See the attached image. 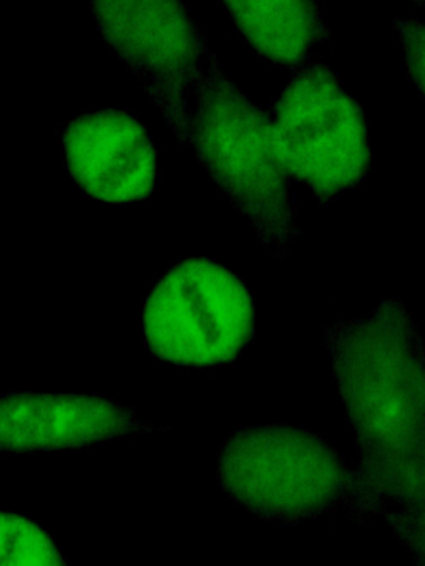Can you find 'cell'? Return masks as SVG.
<instances>
[{
    "label": "cell",
    "instance_id": "6da1fadb",
    "mask_svg": "<svg viewBox=\"0 0 425 566\" xmlns=\"http://www.w3.org/2000/svg\"><path fill=\"white\" fill-rule=\"evenodd\" d=\"M332 377L357 446L342 510L355 525L404 499L425 433V346L407 307L325 326Z\"/></svg>",
    "mask_w": 425,
    "mask_h": 566
},
{
    "label": "cell",
    "instance_id": "7a4b0ae2",
    "mask_svg": "<svg viewBox=\"0 0 425 566\" xmlns=\"http://www.w3.org/2000/svg\"><path fill=\"white\" fill-rule=\"evenodd\" d=\"M186 144L216 188L251 221L259 243L284 260L299 230L291 174L279 157L272 118L229 81L215 57L196 88Z\"/></svg>",
    "mask_w": 425,
    "mask_h": 566
},
{
    "label": "cell",
    "instance_id": "3957f363",
    "mask_svg": "<svg viewBox=\"0 0 425 566\" xmlns=\"http://www.w3.org/2000/svg\"><path fill=\"white\" fill-rule=\"evenodd\" d=\"M216 479L232 503L286 525L342 509L349 489L341 453L296 426L235 430L219 450Z\"/></svg>",
    "mask_w": 425,
    "mask_h": 566
},
{
    "label": "cell",
    "instance_id": "277c9868",
    "mask_svg": "<svg viewBox=\"0 0 425 566\" xmlns=\"http://www.w3.org/2000/svg\"><path fill=\"white\" fill-rule=\"evenodd\" d=\"M255 323L251 291L235 271L211 258H188L146 297L143 343L163 363L206 369L238 359Z\"/></svg>",
    "mask_w": 425,
    "mask_h": 566
},
{
    "label": "cell",
    "instance_id": "5b68a950",
    "mask_svg": "<svg viewBox=\"0 0 425 566\" xmlns=\"http://www.w3.org/2000/svg\"><path fill=\"white\" fill-rule=\"evenodd\" d=\"M272 130L286 170L305 181L321 203L359 187L367 175L371 148L364 112L319 59L292 72L272 107Z\"/></svg>",
    "mask_w": 425,
    "mask_h": 566
},
{
    "label": "cell",
    "instance_id": "8992f818",
    "mask_svg": "<svg viewBox=\"0 0 425 566\" xmlns=\"http://www.w3.org/2000/svg\"><path fill=\"white\" fill-rule=\"evenodd\" d=\"M90 8L108 48L186 144L193 98L215 57L188 6L158 0L92 2Z\"/></svg>",
    "mask_w": 425,
    "mask_h": 566
},
{
    "label": "cell",
    "instance_id": "52a82bcc",
    "mask_svg": "<svg viewBox=\"0 0 425 566\" xmlns=\"http://www.w3.org/2000/svg\"><path fill=\"white\" fill-rule=\"evenodd\" d=\"M2 453L80 450L138 433L158 432L132 407L99 394H3Z\"/></svg>",
    "mask_w": 425,
    "mask_h": 566
},
{
    "label": "cell",
    "instance_id": "ba28073f",
    "mask_svg": "<svg viewBox=\"0 0 425 566\" xmlns=\"http://www.w3.org/2000/svg\"><path fill=\"white\" fill-rule=\"evenodd\" d=\"M63 161L70 177L96 200L132 203L155 187L156 148L135 115L96 111L66 125Z\"/></svg>",
    "mask_w": 425,
    "mask_h": 566
},
{
    "label": "cell",
    "instance_id": "9c48e42d",
    "mask_svg": "<svg viewBox=\"0 0 425 566\" xmlns=\"http://www.w3.org/2000/svg\"><path fill=\"white\" fill-rule=\"evenodd\" d=\"M259 57L296 69L328 39L329 29L318 2H219Z\"/></svg>",
    "mask_w": 425,
    "mask_h": 566
},
{
    "label": "cell",
    "instance_id": "30bf717a",
    "mask_svg": "<svg viewBox=\"0 0 425 566\" xmlns=\"http://www.w3.org/2000/svg\"><path fill=\"white\" fill-rule=\"evenodd\" d=\"M2 566H66L52 536L35 522L2 512Z\"/></svg>",
    "mask_w": 425,
    "mask_h": 566
},
{
    "label": "cell",
    "instance_id": "8fae6325",
    "mask_svg": "<svg viewBox=\"0 0 425 566\" xmlns=\"http://www.w3.org/2000/svg\"><path fill=\"white\" fill-rule=\"evenodd\" d=\"M381 518L408 556L411 566H425V505L395 506Z\"/></svg>",
    "mask_w": 425,
    "mask_h": 566
},
{
    "label": "cell",
    "instance_id": "7c38bea8",
    "mask_svg": "<svg viewBox=\"0 0 425 566\" xmlns=\"http://www.w3.org/2000/svg\"><path fill=\"white\" fill-rule=\"evenodd\" d=\"M394 31L404 48L408 78L425 97V21L402 15L395 19Z\"/></svg>",
    "mask_w": 425,
    "mask_h": 566
},
{
    "label": "cell",
    "instance_id": "4fadbf2b",
    "mask_svg": "<svg viewBox=\"0 0 425 566\" xmlns=\"http://www.w3.org/2000/svg\"><path fill=\"white\" fill-rule=\"evenodd\" d=\"M425 505V433L421 442V450H418L417 460H415L414 475H412L411 483L405 490L404 499L401 505Z\"/></svg>",
    "mask_w": 425,
    "mask_h": 566
}]
</instances>
